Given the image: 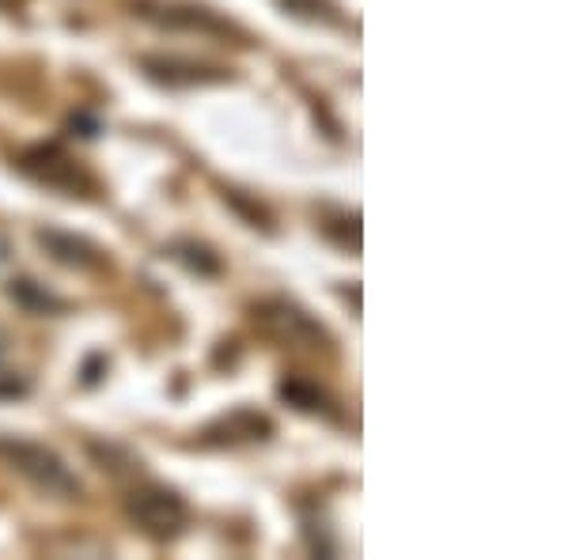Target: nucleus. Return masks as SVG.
<instances>
[{
	"label": "nucleus",
	"instance_id": "nucleus-1",
	"mask_svg": "<svg viewBox=\"0 0 568 560\" xmlns=\"http://www.w3.org/2000/svg\"><path fill=\"white\" fill-rule=\"evenodd\" d=\"M0 458H4L20 477H27L39 492L53 496V500H77V496L84 492V485H80V477L69 470L65 458L45 444L0 436Z\"/></svg>",
	"mask_w": 568,
	"mask_h": 560
},
{
	"label": "nucleus",
	"instance_id": "nucleus-6",
	"mask_svg": "<svg viewBox=\"0 0 568 560\" xmlns=\"http://www.w3.org/2000/svg\"><path fill=\"white\" fill-rule=\"evenodd\" d=\"M277 4L284 12L300 16V20H311V23H342L334 0H277Z\"/></svg>",
	"mask_w": 568,
	"mask_h": 560
},
{
	"label": "nucleus",
	"instance_id": "nucleus-2",
	"mask_svg": "<svg viewBox=\"0 0 568 560\" xmlns=\"http://www.w3.org/2000/svg\"><path fill=\"white\" fill-rule=\"evenodd\" d=\"M125 511H130V519L155 541L179 538L190 522L186 500L171 489H160V485H144V489H136L130 496V503H125Z\"/></svg>",
	"mask_w": 568,
	"mask_h": 560
},
{
	"label": "nucleus",
	"instance_id": "nucleus-3",
	"mask_svg": "<svg viewBox=\"0 0 568 560\" xmlns=\"http://www.w3.org/2000/svg\"><path fill=\"white\" fill-rule=\"evenodd\" d=\"M141 69L149 72V80L163 88H205V84H224L227 72L224 69H209L197 61H182V58H144Z\"/></svg>",
	"mask_w": 568,
	"mask_h": 560
},
{
	"label": "nucleus",
	"instance_id": "nucleus-8",
	"mask_svg": "<svg viewBox=\"0 0 568 560\" xmlns=\"http://www.w3.org/2000/svg\"><path fill=\"white\" fill-rule=\"evenodd\" d=\"M16 4H23V0H0V8H16Z\"/></svg>",
	"mask_w": 568,
	"mask_h": 560
},
{
	"label": "nucleus",
	"instance_id": "nucleus-4",
	"mask_svg": "<svg viewBox=\"0 0 568 560\" xmlns=\"http://www.w3.org/2000/svg\"><path fill=\"white\" fill-rule=\"evenodd\" d=\"M39 246L53 262L69 265V269H103L106 254L99 251L91 238L69 235V232H39Z\"/></svg>",
	"mask_w": 568,
	"mask_h": 560
},
{
	"label": "nucleus",
	"instance_id": "nucleus-5",
	"mask_svg": "<svg viewBox=\"0 0 568 560\" xmlns=\"http://www.w3.org/2000/svg\"><path fill=\"white\" fill-rule=\"evenodd\" d=\"M12 299L20 303V307L34 310V315H50V310H65V299L50 296V292H42V284L34 281H12Z\"/></svg>",
	"mask_w": 568,
	"mask_h": 560
},
{
	"label": "nucleus",
	"instance_id": "nucleus-7",
	"mask_svg": "<svg viewBox=\"0 0 568 560\" xmlns=\"http://www.w3.org/2000/svg\"><path fill=\"white\" fill-rule=\"evenodd\" d=\"M281 394H284L288 401H296L300 409H307V413H323V409H326L323 394H315V390H307V394H304V387H300V383H284Z\"/></svg>",
	"mask_w": 568,
	"mask_h": 560
}]
</instances>
